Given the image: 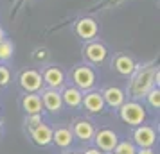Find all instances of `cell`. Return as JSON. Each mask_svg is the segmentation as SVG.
<instances>
[{
	"label": "cell",
	"mask_w": 160,
	"mask_h": 154,
	"mask_svg": "<svg viewBox=\"0 0 160 154\" xmlns=\"http://www.w3.org/2000/svg\"><path fill=\"white\" fill-rule=\"evenodd\" d=\"M153 79H158V72H155V70H146V72L138 73L137 77L133 79V82H131V93H133V97L146 95V93L153 88V82H155Z\"/></svg>",
	"instance_id": "obj_1"
},
{
	"label": "cell",
	"mask_w": 160,
	"mask_h": 154,
	"mask_svg": "<svg viewBox=\"0 0 160 154\" xmlns=\"http://www.w3.org/2000/svg\"><path fill=\"white\" fill-rule=\"evenodd\" d=\"M121 118L126 124L130 125H140L146 118V111L144 108L137 102H128V104H121Z\"/></svg>",
	"instance_id": "obj_2"
},
{
	"label": "cell",
	"mask_w": 160,
	"mask_h": 154,
	"mask_svg": "<svg viewBox=\"0 0 160 154\" xmlns=\"http://www.w3.org/2000/svg\"><path fill=\"white\" fill-rule=\"evenodd\" d=\"M72 79L76 82L78 90H90L95 82V73L88 66H78L72 73Z\"/></svg>",
	"instance_id": "obj_3"
},
{
	"label": "cell",
	"mask_w": 160,
	"mask_h": 154,
	"mask_svg": "<svg viewBox=\"0 0 160 154\" xmlns=\"http://www.w3.org/2000/svg\"><path fill=\"white\" fill-rule=\"evenodd\" d=\"M42 82H43V77L42 73H38L36 70H25L20 75V86H22L25 91L29 93H34L42 88Z\"/></svg>",
	"instance_id": "obj_4"
},
{
	"label": "cell",
	"mask_w": 160,
	"mask_h": 154,
	"mask_svg": "<svg viewBox=\"0 0 160 154\" xmlns=\"http://www.w3.org/2000/svg\"><path fill=\"white\" fill-rule=\"evenodd\" d=\"M155 131H153L151 127H148V125H140L135 129L133 133V142L137 143L140 149H148V147H151L155 143Z\"/></svg>",
	"instance_id": "obj_5"
},
{
	"label": "cell",
	"mask_w": 160,
	"mask_h": 154,
	"mask_svg": "<svg viewBox=\"0 0 160 154\" xmlns=\"http://www.w3.org/2000/svg\"><path fill=\"white\" fill-rule=\"evenodd\" d=\"M95 143H97V149L99 151H113L115 145L119 143V140H117V134L113 131H110V129H102V131L97 133V136H95Z\"/></svg>",
	"instance_id": "obj_6"
},
{
	"label": "cell",
	"mask_w": 160,
	"mask_h": 154,
	"mask_svg": "<svg viewBox=\"0 0 160 154\" xmlns=\"http://www.w3.org/2000/svg\"><path fill=\"white\" fill-rule=\"evenodd\" d=\"M42 104H43L45 108L52 113H56V111L61 110V106H63V100H61V93H58V90H45L43 95H42Z\"/></svg>",
	"instance_id": "obj_7"
},
{
	"label": "cell",
	"mask_w": 160,
	"mask_h": 154,
	"mask_svg": "<svg viewBox=\"0 0 160 154\" xmlns=\"http://www.w3.org/2000/svg\"><path fill=\"white\" fill-rule=\"evenodd\" d=\"M43 82L49 84V88L58 90V88L63 86V82H65V75H63V72H61L59 68L51 66V68H47L45 73H43Z\"/></svg>",
	"instance_id": "obj_8"
},
{
	"label": "cell",
	"mask_w": 160,
	"mask_h": 154,
	"mask_svg": "<svg viewBox=\"0 0 160 154\" xmlns=\"http://www.w3.org/2000/svg\"><path fill=\"white\" fill-rule=\"evenodd\" d=\"M76 32L78 36L83 38V40H92V38L97 34V23L92 20V18H83L78 22L76 25Z\"/></svg>",
	"instance_id": "obj_9"
},
{
	"label": "cell",
	"mask_w": 160,
	"mask_h": 154,
	"mask_svg": "<svg viewBox=\"0 0 160 154\" xmlns=\"http://www.w3.org/2000/svg\"><path fill=\"white\" fill-rule=\"evenodd\" d=\"M31 136H32V140L36 142L38 145H49L52 142V129L49 125L40 124L31 129Z\"/></svg>",
	"instance_id": "obj_10"
},
{
	"label": "cell",
	"mask_w": 160,
	"mask_h": 154,
	"mask_svg": "<svg viewBox=\"0 0 160 154\" xmlns=\"http://www.w3.org/2000/svg\"><path fill=\"white\" fill-rule=\"evenodd\" d=\"M101 95H102V100L108 104V106H112V108H119L124 102V93L121 88H113V86L112 88H106Z\"/></svg>",
	"instance_id": "obj_11"
},
{
	"label": "cell",
	"mask_w": 160,
	"mask_h": 154,
	"mask_svg": "<svg viewBox=\"0 0 160 154\" xmlns=\"http://www.w3.org/2000/svg\"><path fill=\"white\" fill-rule=\"evenodd\" d=\"M85 54H87V58L92 61V63H102L104 59H106V47L101 43H90L85 49Z\"/></svg>",
	"instance_id": "obj_12"
},
{
	"label": "cell",
	"mask_w": 160,
	"mask_h": 154,
	"mask_svg": "<svg viewBox=\"0 0 160 154\" xmlns=\"http://www.w3.org/2000/svg\"><path fill=\"white\" fill-rule=\"evenodd\" d=\"M94 133H95L94 131V125L90 124L88 120H78L76 125H74V134H76L79 140H83V142L92 140Z\"/></svg>",
	"instance_id": "obj_13"
},
{
	"label": "cell",
	"mask_w": 160,
	"mask_h": 154,
	"mask_svg": "<svg viewBox=\"0 0 160 154\" xmlns=\"http://www.w3.org/2000/svg\"><path fill=\"white\" fill-rule=\"evenodd\" d=\"M42 97L34 95V93H29V95L23 97L22 100V108L25 110L27 115H34V113H42Z\"/></svg>",
	"instance_id": "obj_14"
},
{
	"label": "cell",
	"mask_w": 160,
	"mask_h": 154,
	"mask_svg": "<svg viewBox=\"0 0 160 154\" xmlns=\"http://www.w3.org/2000/svg\"><path fill=\"white\" fill-rule=\"evenodd\" d=\"M85 108H87L90 113H101L102 108H104V100H102V95L97 93V91H92L85 97Z\"/></svg>",
	"instance_id": "obj_15"
},
{
	"label": "cell",
	"mask_w": 160,
	"mask_h": 154,
	"mask_svg": "<svg viewBox=\"0 0 160 154\" xmlns=\"http://www.w3.org/2000/svg\"><path fill=\"white\" fill-rule=\"evenodd\" d=\"M61 100L70 106V108H78L83 104V95H81V90L78 88H67L63 93H61Z\"/></svg>",
	"instance_id": "obj_16"
},
{
	"label": "cell",
	"mask_w": 160,
	"mask_h": 154,
	"mask_svg": "<svg viewBox=\"0 0 160 154\" xmlns=\"http://www.w3.org/2000/svg\"><path fill=\"white\" fill-rule=\"evenodd\" d=\"M72 131L70 129H65V127H61V129H56V131H52V142L56 143L58 147L61 149H65L72 143Z\"/></svg>",
	"instance_id": "obj_17"
},
{
	"label": "cell",
	"mask_w": 160,
	"mask_h": 154,
	"mask_svg": "<svg viewBox=\"0 0 160 154\" xmlns=\"http://www.w3.org/2000/svg\"><path fill=\"white\" fill-rule=\"evenodd\" d=\"M135 63H133V59L128 58V56H119L115 59V70L119 73H122V75H131V73L135 72Z\"/></svg>",
	"instance_id": "obj_18"
},
{
	"label": "cell",
	"mask_w": 160,
	"mask_h": 154,
	"mask_svg": "<svg viewBox=\"0 0 160 154\" xmlns=\"http://www.w3.org/2000/svg\"><path fill=\"white\" fill-rule=\"evenodd\" d=\"M113 152L115 154H137V149H135V145L131 142H121V143L115 145Z\"/></svg>",
	"instance_id": "obj_19"
},
{
	"label": "cell",
	"mask_w": 160,
	"mask_h": 154,
	"mask_svg": "<svg viewBox=\"0 0 160 154\" xmlns=\"http://www.w3.org/2000/svg\"><path fill=\"white\" fill-rule=\"evenodd\" d=\"M11 58H13V43L2 40L0 41V61H8Z\"/></svg>",
	"instance_id": "obj_20"
},
{
	"label": "cell",
	"mask_w": 160,
	"mask_h": 154,
	"mask_svg": "<svg viewBox=\"0 0 160 154\" xmlns=\"http://www.w3.org/2000/svg\"><path fill=\"white\" fill-rule=\"evenodd\" d=\"M146 97H148L149 106L155 108V110H158L160 108V91H158V88H151L148 93H146Z\"/></svg>",
	"instance_id": "obj_21"
},
{
	"label": "cell",
	"mask_w": 160,
	"mask_h": 154,
	"mask_svg": "<svg viewBox=\"0 0 160 154\" xmlns=\"http://www.w3.org/2000/svg\"><path fill=\"white\" fill-rule=\"evenodd\" d=\"M40 124H42V113H34V115L27 117V127L29 129H32V127H36Z\"/></svg>",
	"instance_id": "obj_22"
},
{
	"label": "cell",
	"mask_w": 160,
	"mask_h": 154,
	"mask_svg": "<svg viewBox=\"0 0 160 154\" xmlns=\"http://www.w3.org/2000/svg\"><path fill=\"white\" fill-rule=\"evenodd\" d=\"M8 82H9V70L6 66H0V86H4Z\"/></svg>",
	"instance_id": "obj_23"
},
{
	"label": "cell",
	"mask_w": 160,
	"mask_h": 154,
	"mask_svg": "<svg viewBox=\"0 0 160 154\" xmlns=\"http://www.w3.org/2000/svg\"><path fill=\"white\" fill-rule=\"evenodd\" d=\"M36 58H38V59H45V58H47V50L40 49V50H38V54H36Z\"/></svg>",
	"instance_id": "obj_24"
},
{
	"label": "cell",
	"mask_w": 160,
	"mask_h": 154,
	"mask_svg": "<svg viewBox=\"0 0 160 154\" xmlns=\"http://www.w3.org/2000/svg\"><path fill=\"white\" fill-rule=\"evenodd\" d=\"M137 154H155V152L148 147V149H140V151H137Z\"/></svg>",
	"instance_id": "obj_25"
},
{
	"label": "cell",
	"mask_w": 160,
	"mask_h": 154,
	"mask_svg": "<svg viewBox=\"0 0 160 154\" xmlns=\"http://www.w3.org/2000/svg\"><path fill=\"white\" fill-rule=\"evenodd\" d=\"M85 154H102V152H99V149H88Z\"/></svg>",
	"instance_id": "obj_26"
},
{
	"label": "cell",
	"mask_w": 160,
	"mask_h": 154,
	"mask_svg": "<svg viewBox=\"0 0 160 154\" xmlns=\"http://www.w3.org/2000/svg\"><path fill=\"white\" fill-rule=\"evenodd\" d=\"M4 36H6V32H4V29H0V41L4 40Z\"/></svg>",
	"instance_id": "obj_27"
},
{
	"label": "cell",
	"mask_w": 160,
	"mask_h": 154,
	"mask_svg": "<svg viewBox=\"0 0 160 154\" xmlns=\"http://www.w3.org/2000/svg\"><path fill=\"white\" fill-rule=\"evenodd\" d=\"M0 88H2V86H0Z\"/></svg>",
	"instance_id": "obj_28"
},
{
	"label": "cell",
	"mask_w": 160,
	"mask_h": 154,
	"mask_svg": "<svg viewBox=\"0 0 160 154\" xmlns=\"http://www.w3.org/2000/svg\"><path fill=\"white\" fill-rule=\"evenodd\" d=\"M113 154H115V152H113Z\"/></svg>",
	"instance_id": "obj_29"
}]
</instances>
